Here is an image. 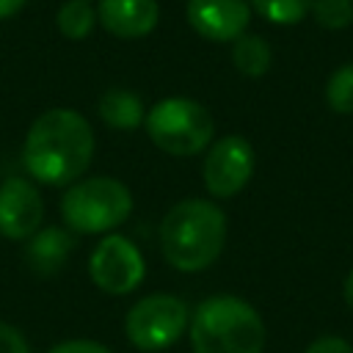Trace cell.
Instances as JSON below:
<instances>
[{"instance_id": "obj_1", "label": "cell", "mask_w": 353, "mask_h": 353, "mask_svg": "<svg viewBox=\"0 0 353 353\" xmlns=\"http://www.w3.org/2000/svg\"><path fill=\"white\" fill-rule=\"evenodd\" d=\"M94 160V130L74 108H50L28 127L22 163L28 176L50 188H69Z\"/></svg>"}, {"instance_id": "obj_2", "label": "cell", "mask_w": 353, "mask_h": 353, "mask_svg": "<svg viewBox=\"0 0 353 353\" xmlns=\"http://www.w3.org/2000/svg\"><path fill=\"white\" fill-rule=\"evenodd\" d=\"M226 215L210 199H182L160 221V251L179 273L207 270L223 251Z\"/></svg>"}, {"instance_id": "obj_3", "label": "cell", "mask_w": 353, "mask_h": 353, "mask_svg": "<svg viewBox=\"0 0 353 353\" xmlns=\"http://www.w3.org/2000/svg\"><path fill=\"white\" fill-rule=\"evenodd\" d=\"M193 353H262L265 320L237 295H210L193 312L188 323Z\"/></svg>"}, {"instance_id": "obj_4", "label": "cell", "mask_w": 353, "mask_h": 353, "mask_svg": "<svg viewBox=\"0 0 353 353\" xmlns=\"http://www.w3.org/2000/svg\"><path fill=\"white\" fill-rule=\"evenodd\" d=\"M58 210L77 234H110L132 215V190L116 176H80L66 188Z\"/></svg>"}, {"instance_id": "obj_5", "label": "cell", "mask_w": 353, "mask_h": 353, "mask_svg": "<svg viewBox=\"0 0 353 353\" xmlns=\"http://www.w3.org/2000/svg\"><path fill=\"white\" fill-rule=\"evenodd\" d=\"M143 130L149 141L174 157H193L212 143V113L190 97H165L146 110Z\"/></svg>"}, {"instance_id": "obj_6", "label": "cell", "mask_w": 353, "mask_h": 353, "mask_svg": "<svg viewBox=\"0 0 353 353\" xmlns=\"http://www.w3.org/2000/svg\"><path fill=\"white\" fill-rule=\"evenodd\" d=\"M190 306L171 292H152L130 306L124 314L127 342L143 353H160L188 334Z\"/></svg>"}, {"instance_id": "obj_7", "label": "cell", "mask_w": 353, "mask_h": 353, "mask_svg": "<svg viewBox=\"0 0 353 353\" xmlns=\"http://www.w3.org/2000/svg\"><path fill=\"white\" fill-rule=\"evenodd\" d=\"M88 276L94 287L108 295H130L146 276V259L130 237L110 232L94 245L88 256Z\"/></svg>"}, {"instance_id": "obj_8", "label": "cell", "mask_w": 353, "mask_h": 353, "mask_svg": "<svg viewBox=\"0 0 353 353\" xmlns=\"http://www.w3.org/2000/svg\"><path fill=\"white\" fill-rule=\"evenodd\" d=\"M201 176L212 199L237 196L254 176V146L243 135H223L212 141L204 154Z\"/></svg>"}, {"instance_id": "obj_9", "label": "cell", "mask_w": 353, "mask_h": 353, "mask_svg": "<svg viewBox=\"0 0 353 353\" xmlns=\"http://www.w3.org/2000/svg\"><path fill=\"white\" fill-rule=\"evenodd\" d=\"M44 223V199L28 176L0 182V237L28 240Z\"/></svg>"}, {"instance_id": "obj_10", "label": "cell", "mask_w": 353, "mask_h": 353, "mask_svg": "<svg viewBox=\"0 0 353 353\" xmlns=\"http://www.w3.org/2000/svg\"><path fill=\"white\" fill-rule=\"evenodd\" d=\"M188 25L207 41H234L248 30V0H188Z\"/></svg>"}, {"instance_id": "obj_11", "label": "cell", "mask_w": 353, "mask_h": 353, "mask_svg": "<svg viewBox=\"0 0 353 353\" xmlns=\"http://www.w3.org/2000/svg\"><path fill=\"white\" fill-rule=\"evenodd\" d=\"M157 0H99L97 22L116 39H143L157 28Z\"/></svg>"}, {"instance_id": "obj_12", "label": "cell", "mask_w": 353, "mask_h": 353, "mask_svg": "<svg viewBox=\"0 0 353 353\" xmlns=\"http://www.w3.org/2000/svg\"><path fill=\"white\" fill-rule=\"evenodd\" d=\"M74 251V234L61 226H41L25 245V262L39 276H52Z\"/></svg>"}, {"instance_id": "obj_13", "label": "cell", "mask_w": 353, "mask_h": 353, "mask_svg": "<svg viewBox=\"0 0 353 353\" xmlns=\"http://www.w3.org/2000/svg\"><path fill=\"white\" fill-rule=\"evenodd\" d=\"M99 119L113 130H135L146 119L143 99L130 88H108L97 102Z\"/></svg>"}, {"instance_id": "obj_14", "label": "cell", "mask_w": 353, "mask_h": 353, "mask_svg": "<svg viewBox=\"0 0 353 353\" xmlns=\"http://www.w3.org/2000/svg\"><path fill=\"white\" fill-rule=\"evenodd\" d=\"M270 44L256 33H243L232 41V63L243 77H262L270 69Z\"/></svg>"}, {"instance_id": "obj_15", "label": "cell", "mask_w": 353, "mask_h": 353, "mask_svg": "<svg viewBox=\"0 0 353 353\" xmlns=\"http://www.w3.org/2000/svg\"><path fill=\"white\" fill-rule=\"evenodd\" d=\"M55 25L63 39L83 41L97 25V8L91 6V0H66L55 14Z\"/></svg>"}, {"instance_id": "obj_16", "label": "cell", "mask_w": 353, "mask_h": 353, "mask_svg": "<svg viewBox=\"0 0 353 353\" xmlns=\"http://www.w3.org/2000/svg\"><path fill=\"white\" fill-rule=\"evenodd\" d=\"M251 11H256L262 19L273 25H298L303 17H309L312 0H248Z\"/></svg>"}, {"instance_id": "obj_17", "label": "cell", "mask_w": 353, "mask_h": 353, "mask_svg": "<svg viewBox=\"0 0 353 353\" xmlns=\"http://www.w3.org/2000/svg\"><path fill=\"white\" fill-rule=\"evenodd\" d=\"M325 102L339 116L353 113V63H342L331 72L325 83Z\"/></svg>"}, {"instance_id": "obj_18", "label": "cell", "mask_w": 353, "mask_h": 353, "mask_svg": "<svg viewBox=\"0 0 353 353\" xmlns=\"http://www.w3.org/2000/svg\"><path fill=\"white\" fill-rule=\"evenodd\" d=\"M312 19L325 30H342L353 22V0H312Z\"/></svg>"}, {"instance_id": "obj_19", "label": "cell", "mask_w": 353, "mask_h": 353, "mask_svg": "<svg viewBox=\"0 0 353 353\" xmlns=\"http://www.w3.org/2000/svg\"><path fill=\"white\" fill-rule=\"evenodd\" d=\"M0 353H30L25 334L11 323H0Z\"/></svg>"}, {"instance_id": "obj_20", "label": "cell", "mask_w": 353, "mask_h": 353, "mask_svg": "<svg viewBox=\"0 0 353 353\" xmlns=\"http://www.w3.org/2000/svg\"><path fill=\"white\" fill-rule=\"evenodd\" d=\"M47 353H113V350L97 339H66L52 345Z\"/></svg>"}, {"instance_id": "obj_21", "label": "cell", "mask_w": 353, "mask_h": 353, "mask_svg": "<svg viewBox=\"0 0 353 353\" xmlns=\"http://www.w3.org/2000/svg\"><path fill=\"white\" fill-rule=\"evenodd\" d=\"M303 353H353V345L342 336H320Z\"/></svg>"}, {"instance_id": "obj_22", "label": "cell", "mask_w": 353, "mask_h": 353, "mask_svg": "<svg viewBox=\"0 0 353 353\" xmlns=\"http://www.w3.org/2000/svg\"><path fill=\"white\" fill-rule=\"evenodd\" d=\"M25 3H28V0H0V19H8V17H14L17 11H22Z\"/></svg>"}, {"instance_id": "obj_23", "label": "cell", "mask_w": 353, "mask_h": 353, "mask_svg": "<svg viewBox=\"0 0 353 353\" xmlns=\"http://www.w3.org/2000/svg\"><path fill=\"white\" fill-rule=\"evenodd\" d=\"M342 298H345V303H347V309L353 312V270L345 276V284H342Z\"/></svg>"}]
</instances>
